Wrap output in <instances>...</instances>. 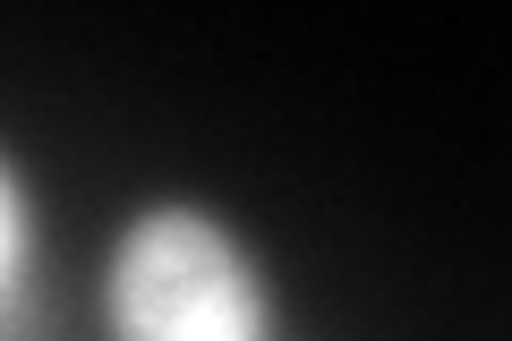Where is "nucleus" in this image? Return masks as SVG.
<instances>
[{
  "label": "nucleus",
  "instance_id": "1",
  "mask_svg": "<svg viewBox=\"0 0 512 341\" xmlns=\"http://www.w3.org/2000/svg\"><path fill=\"white\" fill-rule=\"evenodd\" d=\"M111 341H265L274 299L256 256L205 205H154L120 231L103 273Z\"/></svg>",
  "mask_w": 512,
  "mask_h": 341
},
{
  "label": "nucleus",
  "instance_id": "2",
  "mask_svg": "<svg viewBox=\"0 0 512 341\" xmlns=\"http://www.w3.org/2000/svg\"><path fill=\"white\" fill-rule=\"evenodd\" d=\"M18 273H26V188H18V171L0 162V299L18 290Z\"/></svg>",
  "mask_w": 512,
  "mask_h": 341
}]
</instances>
